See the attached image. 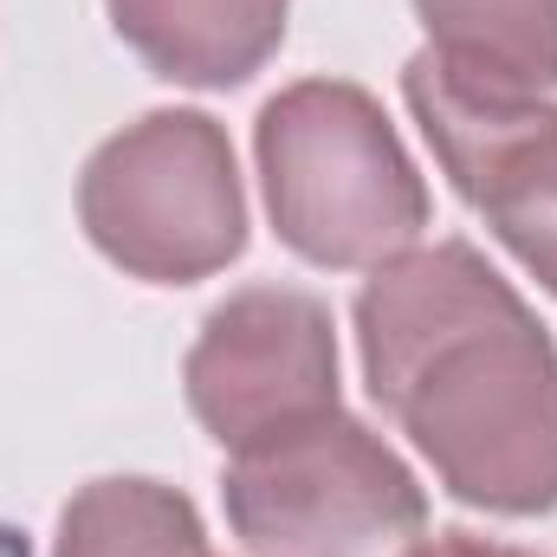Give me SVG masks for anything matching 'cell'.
Masks as SVG:
<instances>
[{"mask_svg": "<svg viewBox=\"0 0 557 557\" xmlns=\"http://www.w3.org/2000/svg\"><path fill=\"white\" fill-rule=\"evenodd\" d=\"M52 557H208V532L188 493L111 473L65 499Z\"/></svg>", "mask_w": 557, "mask_h": 557, "instance_id": "cell-9", "label": "cell"}, {"mask_svg": "<svg viewBox=\"0 0 557 557\" xmlns=\"http://www.w3.org/2000/svg\"><path fill=\"white\" fill-rule=\"evenodd\" d=\"M221 499L253 557H403L428 532L409 460L344 409L240 447Z\"/></svg>", "mask_w": 557, "mask_h": 557, "instance_id": "cell-3", "label": "cell"}, {"mask_svg": "<svg viewBox=\"0 0 557 557\" xmlns=\"http://www.w3.org/2000/svg\"><path fill=\"white\" fill-rule=\"evenodd\" d=\"M403 98L454 195L557 298V104L480 91L428 52L403 65Z\"/></svg>", "mask_w": 557, "mask_h": 557, "instance_id": "cell-5", "label": "cell"}, {"mask_svg": "<svg viewBox=\"0 0 557 557\" xmlns=\"http://www.w3.org/2000/svg\"><path fill=\"white\" fill-rule=\"evenodd\" d=\"M357 350L370 396L460 506H557V344L473 240L383 260L357 292Z\"/></svg>", "mask_w": 557, "mask_h": 557, "instance_id": "cell-1", "label": "cell"}, {"mask_svg": "<svg viewBox=\"0 0 557 557\" xmlns=\"http://www.w3.org/2000/svg\"><path fill=\"white\" fill-rule=\"evenodd\" d=\"M91 247L143 285H195L247 253L234 143L208 111H149L91 149L78 175Z\"/></svg>", "mask_w": 557, "mask_h": 557, "instance_id": "cell-4", "label": "cell"}, {"mask_svg": "<svg viewBox=\"0 0 557 557\" xmlns=\"http://www.w3.org/2000/svg\"><path fill=\"white\" fill-rule=\"evenodd\" d=\"M278 240L324 273H376L434 214L416 156L383 104L350 78H298L253 124Z\"/></svg>", "mask_w": 557, "mask_h": 557, "instance_id": "cell-2", "label": "cell"}, {"mask_svg": "<svg viewBox=\"0 0 557 557\" xmlns=\"http://www.w3.org/2000/svg\"><path fill=\"white\" fill-rule=\"evenodd\" d=\"M428 59L480 91L552 98L557 91V0H416Z\"/></svg>", "mask_w": 557, "mask_h": 557, "instance_id": "cell-8", "label": "cell"}, {"mask_svg": "<svg viewBox=\"0 0 557 557\" xmlns=\"http://www.w3.org/2000/svg\"><path fill=\"white\" fill-rule=\"evenodd\" d=\"M117 39L169 85H247L285 39L292 0H104Z\"/></svg>", "mask_w": 557, "mask_h": 557, "instance_id": "cell-7", "label": "cell"}, {"mask_svg": "<svg viewBox=\"0 0 557 557\" xmlns=\"http://www.w3.org/2000/svg\"><path fill=\"white\" fill-rule=\"evenodd\" d=\"M182 389L195 421L227 447H253L278 428L337 409V331L331 305L292 285H247L208 311Z\"/></svg>", "mask_w": 557, "mask_h": 557, "instance_id": "cell-6", "label": "cell"}, {"mask_svg": "<svg viewBox=\"0 0 557 557\" xmlns=\"http://www.w3.org/2000/svg\"><path fill=\"white\" fill-rule=\"evenodd\" d=\"M403 557H532L519 545H493V539H473V532H441V539H421Z\"/></svg>", "mask_w": 557, "mask_h": 557, "instance_id": "cell-10", "label": "cell"}]
</instances>
